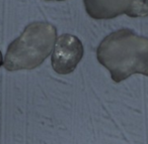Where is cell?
Masks as SVG:
<instances>
[{
    "label": "cell",
    "instance_id": "obj_4",
    "mask_svg": "<svg viewBox=\"0 0 148 144\" xmlns=\"http://www.w3.org/2000/svg\"><path fill=\"white\" fill-rule=\"evenodd\" d=\"M87 14L93 19H112L126 13L132 0H83Z\"/></svg>",
    "mask_w": 148,
    "mask_h": 144
},
{
    "label": "cell",
    "instance_id": "obj_7",
    "mask_svg": "<svg viewBox=\"0 0 148 144\" xmlns=\"http://www.w3.org/2000/svg\"><path fill=\"white\" fill-rule=\"evenodd\" d=\"M47 1H64V0H47Z\"/></svg>",
    "mask_w": 148,
    "mask_h": 144
},
{
    "label": "cell",
    "instance_id": "obj_1",
    "mask_svg": "<svg viewBox=\"0 0 148 144\" xmlns=\"http://www.w3.org/2000/svg\"><path fill=\"white\" fill-rule=\"evenodd\" d=\"M97 57L115 83L134 74L148 76V39L131 29H119L105 37L97 49Z\"/></svg>",
    "mask_w": 148,
    "mask_h": 144
},
{
    "label": "cell",
    "instance_id": "obj_5",
    "mask_svg": "<svg viewBox=\"0 0 148 144\" xmlns=\"http://www.w3.org/2000/svg\"><path fill=\"white\" fill-rule=\"evenodd\" d=\"M126 14L130 17H145L148 15V0H132Z\"/></svg>",
    "mask_w": 148,
    "mask_h": 144
},
{
    "label": "cell",
    "instance_id": "obj_6",
    "mask_svg": "<svg viewBox=\"0 0 148 144\" xmlns=\"http://www.w3.org/2000/svg\"><path fill=\"white\" fill-rule=\"evenodd\" d=\"M2 65H3V57H2V53L0 51V68H1Z\"/></svg>",
    "mask_w": 148,
    "mask_h": 144
},
{
    "label": "cell",
    "instance_id": "obj_3",
    "mask_svg": "<svg viewBox=\"0 0 148 144\" xmlns=\"http://www.w3.org/2000/svg\"><path fill=\"white\" fill-rule=\"evenodd\" d=\"M83 57V45L78 37L62 34L58 37L52 55V67L56 73L67 75L76 69Z\"/></svg>",
    "mask_w": 148,
    "mask_h": 144
},
{
    "label": "cell",
    "instance_id": "obj_2",
    "mask_svg": "<svg viewBox=\"0 0 148 144\" xmlns=\"http://www.w3.org/2000/svg\"><path fill=\"white\" fill-rule=\"evenodd\" d=\"M56 37L57 30L51 23H31L9 45L4 59L5 69L13 72L38 68L50 55Z\"/></svg>",
    "mask_w": 148,
    "mask_h": 144
}]
</instances>
